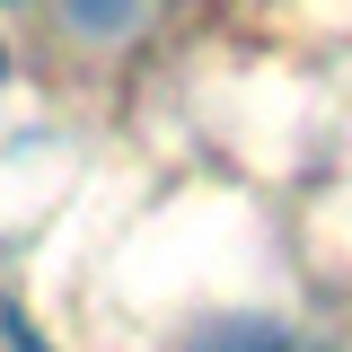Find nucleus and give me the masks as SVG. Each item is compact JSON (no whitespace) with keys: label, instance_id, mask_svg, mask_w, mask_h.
Listing matches in <instances>:
<instances>
[{"label":"nucleus","instance_id":"f257e3e1","mask_svg":"<svg viewBox=\"0 0 352 352\" xmlns=\"http://www.w3.org/2000/svg\"><path fill=\"white\" fill-rule=\"evenodd\" d=\"M194 352H308V344H282L264 317H229V326H212V335H203Z\"/></svg>","mask_w":352,"mask_h":352},{"label":"nucleus","instance_id":"f03ea898","mask_svg":"<svg viewBox=\"0 0 352 352\" xmlns=\"http://www.w3.org/2000/svg\"><path fill=\"white\" fill-rule=\"evenodd\" d=\"M9 344H18V352H44V344H36V326H27V317H9Z\"/></svg>","mask_w":352,"mask_h":352}]
</instances>
